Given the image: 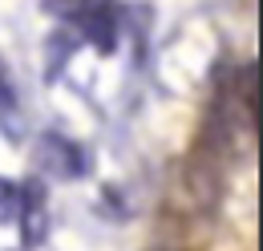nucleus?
Listing matches in <instances>:
<instances>
[{"instance_id":"nucleus-5","label":"nucleus","mask_w":263,"mask_h":251,"mask_svg":"<svg viewBox=\"0 0 263 251\" xmlns=\"http://www.w3.org/2000/svg\"><path fill=\"white\" fill-rule=\"evenodd\" d=\"M0 122H4V134H21V101H16V85L8 77V65L0 57Z\"/></svg>"},{"instance_id":"nucleus-4","label":"nucleus","mask_w":263,"mask_h":251,"mask_svg":"<svg viewBox=\"0 0 263 251\" xmlns=\"http://www.w3.org/2000/svg\"><path fill=\"white\" fill-rule=\"evenodd\" d=\"M77 49H81V37L69 29V25H61V29L49 32V37H45V81H57Z\"/></svg>"},{"instance_id":"nucleus-7","label":"nucleus","mask_w":263,"mask_h":251,"mask_svg":"<svg viewBox=\"0 0 263 251\" xmlns=\"http://www.w3.org/2000/svg\"><path fill=\"white\" fill-rule=\"evenodd\" d=\"M93 4H98V0H45L41 8H45L49 16H57V21H73V25H77Z\"/></svg>"},{"instance_id":"nucleus-3","label":"nucleus","mask_w":263,"mask_h":251,"mask_svg":"<svg viewBox=\"0 0 263 251\" xmlns=\"http://www.w3.org/2000/svg\"><path fill=\"white\" fill-rule=\"evenodd\" d=\"M77 25H81L77 37H81V41H89L101 57H109V53L122 45V16H118L114 0H98V4L77 21Z\"/></svg>"},{"instance_id":"nucleus-6","label":"nucleus","mask_w":263,"mask_h":251,"mask_svg":"<svg viewBox=\"0 0 263 251\" xmlns=\"http://www.w3.org/2000/svg\"><path fill=\"white\" fill-rule=\"evenodd\" d=\"M21 219V183L0 174V227H16Z\"/></svg>"},{"instance_id":"nucleus-1","label":"nucleus","mask_w":263,"mask_h":251,"mask_svg":"<svg viewBox=\"0 0 263 251\" xmlns=\"http://www.w3.org/2000/svg\"><path fill=\"white\" fill-rule=\"evenodd\" d=\"M36 162H41V170H49V178H61V183H77L93 170L89 150L65 134H57V130L36 138Z\"/></svg>"},{"instance_id":"nucleus-2","label":"nucleus","mask_w":263,"mask_h":251,"mask_svg":"<svg viewBox=\"0 0 263 251\" xmlns=\"http://www.w3.org/2000/svg\"><path fill=\"white\" fill-rule=\"evenodd\" d=\"M21 247L33 251L49 239V194H45V183L41 178H25L21 183Z\"/></svg>"}]
</instances>
